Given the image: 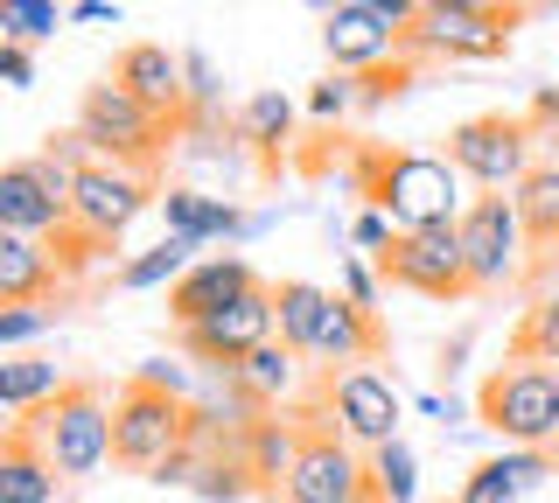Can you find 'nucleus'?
I'll list each match as a JSON object with an SVG mask.
<instances>
[{
    "label": "nucleus",
    "mask_w": 559,
    "mask_h": 503,
    "mask_svg": "<svg viewBox=\"0 0 559 503\" xmlns=\"http://www.w3.org/2000/svg\"><path fill=\"white\" fill-rule=\"evenodd\" d=\"M364 211H384L399 231H433V224H462V168L448 154H413V147H357L349 161Z\"/></svg>",
    "instance_id": "f257e3e1"
},
{
    "label": "nucleus",
    "mask_w": 559,
    "mask_h": 503,
    "mask_svg": "<svg viewBox=\"0 0 559 503\" xmlns=\"http://www.w3.org/2000/svg\"><path fill=\"white\" fill-rule=\"evenodd\" d=\"M78 133L92 141L98 161L140 168V176H162V168H168V154L189 141V127H182V119L147 112L133 92H119L112 77L84 84V98H78Z\"/></svg>",
    "instance_id": "f03ea898"
},
{
    "label": "nucleus",
    "mask_w": 559,
    "mask_h": 503,
    "mask_svg": "<svg viewBox=\"0 0 559 503\" xmlns=\"http://www.w3.org/2000/svg\"><path fill=\"white\" fill-rule=\"evenodd\" d=\"M22 420L43 433V447H49V462H57L63 482L98 476V468L112 462V398H105L98 378H63V392L43 398Z\"/></svg>",
    "instance_id": "7ed1b4c3"
},
{
    "label": "nucleus",
    "mask_w": 559,
    "mask_h": 503,
    "mask_svg": "<svg viewBox=\"0 0 559 503\" xmlns=\"http://www.w3.org/2000/svg\"><path fill=\"white\" fill-rule=\"evenodd\" d=\"M197 441V420H189V398L154 385V378H127L112 398V462L133 468V476H154L175 447Z\"/></svg>",
    "instance_id": "20e7f679"
},
{
    "label": "nucleus",
    "mask_w": 559,
    "mask_h": 503,
    "mask_svg": "<svg viewBox=\"0 0 559 503\" xmlns=\"http://www.w3.org/2000/svg\"><path fill=\"white\" fill-rule=\"evenodd\" d=\"M476 420L511 447L559 441V363H497L476 385Z\"/></svg>",
    "instance_id": "39448f33"
},
{
    "label": "nucleus",
    "mask_w": 559,
    "mask_h": 503,
    "mask_svg": "<svg viewBox=\"0 0 559 503\" xmlns=\"http://www.w3.org/2000/svg\"><path fill=\"white\" fill-rule=\"evenodd\" d=\"M371 496V462L364 447H349V433L329 420V406L301 412V455H294L280 503H364Z\"/></svg>",
    "instance_id": "423d86ee"
},
{
    "label": "nucleus",
    "mask_w": 559,
    "mask_h": 503,
    "mask_svg": "<svg viewBox=\"0 0 559 503\" xmlns=\"http://www.w3.org/2000/svg\"><path fill=\"white\" fill-rule=\"evenodd\" d=\"M441 154L462 168V182L503 189V196L538 168V141H532V119H524V112H476V119H462V127L448 133Z\"/></svg>",
    "instance_id": "0eeeda50"
},
{
    "label": "nucleus",
    "mask_w": 559,
    "mask_h": 503,
    "mask_svg": "<svg viewBox=\"0 0 559 503\" xmlns=\"http://www.w3.org/2000/svg\"><path fill=\"white\" fill-rule=\"evenodd\" d=\"M378 280L399 294H419V301H468L476 280H468V252L454 224H433V231H399L392 245L378 252Z\"/></svg>",
    "instance_id": "6e6552de"
},
{
    "label": "nucleus",
    "mask_w": 559,
    "mask_h": 503,
    "mask_svg": "<svg viewBox=\"0 0 559 503\" xmlns=\"http://www.w3.org/2000/svg\"><path fill=\"white\" fill-rule=\"evenodd\" d=\"M162 196H168L162 176H140V168H119V161H92V168H78V189H70V224H84L98 245L119 252L127 224L140 211H154Z\"/></svg>",
    "instance_id": "1a4fd4ad"
},
{
    "label": "nucleus",
    "mask_w": 559,
    "mask_h": 503,
    "mask_svg": "<svg viewBox=\"0 0 559 503\" xmlns=\"http://www.w3.org/2000/svg\"><path fill=\"white\" fill-rule=\"evenodd\" d=\"M462 252H468V280H476V294H489V287H511V280H524L532 273V245H524V224H518V203L503 196V189H483L476 203L462 211Z\"/></svg>",
    "instance_id": "9d476101"
},
{
    "label": "nucleus",
    "mask_w": 559,
    "mask_h": 503,
    "mask_svg": "<svg viewBox=\"0 0 559 503\" xmlns=\"http://www.w3.org/2000/svg\"><path fill=\"white\" fill-rule=\"evenodd\" d=\"M70 176L63 161L49 154H22V161L0 168V231H22V238H57L70 224Z\"/></svg>",
    "instance_id": "9b49d317"
},
{
    "label": "nucleus",
    "mask_w": 559,
    "mask_h": 503,
    "mask_svg": "<svg viewBox=\"0 0 559 503\" xmlns=\"http://www.w3.org/2000/svg\"><path fill=\"white\" fill-rule=\"evenodd\" d=\"M518 0H503V8H427L419 14V28L406 36V49L419 57H462V63H489L511 49V28H518Z\"/></svg>",
    "instance_id": "f8f14e48"
},
{
    "label": "nucleus",
    "mask_w": 559,
    "mask_h": 503,
    "mask_svg": "<svg viewBox=\"0 0 559 503\" xmlns=\"http://www.w3.org/2000/svg\"><path fill=\"white\" fill-rule=\"evenodd\" d=\"M182 336V350L210 363V371H224V378H238L245 371V357L259 350V343H273L280 336V315H273V287H252L245 301H231L224 315H210L197 328H175Z\"/></svg>",
    "instance_id": "ddd939ff"
},
{
    "label": "nucleus",
    "mask_w": 559,
    "mask_h": 503,
    "mask_svg": "<svg viewBox=\"0 0 559 503\" xmlns=\"http://www.w3.org/2000/svg\"><path fill=\"white\" fill-rule=\"evenodd\" d=\"M322 406H329V420H336L349 433V447H384V441H399V392H392V378H378V371H364V363H349V371H329L322 378Z\"/></svg>",
    "instance_id": "4468645a"
},
{
    "label": "nucleus",
    "mask_w": 559,
    "mask_h": 503,
    "mask_svg": "<svg viewBox=\"0 0 559 503\" xmlns=\"http://www.w3.org/2000/svg\"><path fill=\"white\" fill-rule=\"evenodd\" d=\"M105 77H112L119 92H133L147 112L197 127V112H189V77H182V57H175L168 43H127V49L112 57V71H105Z\"/></svg>",
    "instance_id": "2eb2a0df"
},
{
    "label": "nucleus",
    "mask_w": 559,
    "mask_h": 503,
    "mask_svg": "<svg viewBox=\"0 0 559 503\" xmlns=\"http://www.w3.org/2000/svg\"><path fill=\"white\" fill-rule=\"evenodd\" d=\"M252 287H266V280H259L245 259H197V266L168 287V322L175 328H197L210 315H224L231 301H245Z\"/></svg>",
    "instance_id": "dca6fc26"
},
{
    "label": "nucleus",
    "mask_w": 559,
    "mask_h": 503,
    "mask_svg": "<svg viewBox=\"0 0 559 503\" xmlns=\"http://www.w3.org/2000/svg\"><path fill=\"white\" fill-rule=\"evenodd\" d=\"M322 49H329V63H336L343 77H364V71H378L384 57H399L406 36H399L392 22H378V14H364V8L343 0L336 14H322Z\"/></svg>",
    "instance_id": "f3484780"
},
{
    "label": "nucleus",
    "mask_w": 559,
    "mask_h": 503,
    "mask_svg": "<svg viewBox=\"0 0 559 503\" xmlns=\"http://www.w3.org/2000/svg\"><path fill=\"white\" fill-rule=\"evenodd\" d=\"M384 322H378V308H364V301H349V294H329V308H322V328H314V357L308 363H322V371H336V363H371L384 357Z\"/></svg>",
    "instance_id": "a211bd4d"
},
{
    "label": "nucleus",
    "mask_w": 559,
    "mask_h": 503,
    "mask_svg": "<svg viewBox=\"0 0 559 503\" xmlns=\"http://www.w3.org/2000/svg\"><path fill=\"white\" fill-rule=\"evenodd\" d=\"M57 490H63V476L49 462L43 433L14 412L8 433H0V503H57Z\"/></svg>",
    "instance_id": "6ab92c4d"
},
{
    "label": "nucleus",
    "mask_w": 559,
    "mask_h": 503,
    "mask_svg": "<svg viewBox=\"0 0 559 503\" xmlns=\"http://www.w3.org/2000/svg\"><path fill=\"white\" fill-rule=\"evenodd\" d=\"M57 287H63V266L49 259L43 238L0 231V308H43L57 301Z\"/></svg>",
    "instance_id": "aec40b11"
},
{
    "label": "nucleus",
    "mask_w": 559,
    "mask_h": 503,
    "mask_svg": "<svg viewBox=\"0 0 559 503\" xmlns=\"http://www.w3.org/2000/svg\"><path fill=\"white\" fill-rule=\"evenodd\" d=\"M552 468V447H511V455H489L462 476L454 503H518L524 490H538Z\"/></svg>",
    "instance_id": "412c9836"
},
{
    "label": "nucleus",
    "mask_w": 559,
    "mask_h": 503,
    "mask_svg": "<svg viewBox=\"0 0 559 503\" xmlns=\"http://www.w3.org/2000/svg\"><path fill=\"white\" fill-rule=\"evenodd\" d=\"M511 203H518V224H524V245H532V266H546L559 252V161H538L511 189Z\"/></svg>",
    "instance_id": "4be33fe9"
},
{
    "label": "nucleus",
    "mask_w": 559,
    "mask_h": 503,
    "mask_svg": "<svg viewBox=\"0 0 559 503\" xmlns=\"http://www.w3.org/2000/svg\"><path fill=\"white\" fill-rule=\"evenodd\" d=\"M238 455L259 476V490H280V482H287V468H294V455H301V420H273V412H259V420L245 427Z\"/></svg>",
    "instance_id": "5701e85b"
},
{
    "label": "nucleus",
    "mask_w": 559,
    "mask_h": 503,
    "mask_svg": "<svg viewBox=\"0 0 559 503\" xmlns=\"http://www.w3.org/2000/svg\"><path fill=\"white\" fill-rule=\"evenodd\" d=\"M162 217H168V231L175 238H238L245 231V217H238V203L231 196H203V189H168L162 196Z\"/></svg>",
    "instance_id": "b1692460"
},
{
    "label": "nucleus",
    "mask_w": 559,
    "mask_h": 503,
    "mask_svg": "<svg viewBox=\"0 0 559 503\" xmlns=\"http://www.w3.org/2000/svg\"><path fill=\"white\" fill-rule=\"evenodd\" d=\"M231 133L245 141V154H259L266 168H280V154H287V141H294V106H287L280 92H252V98L238 106Z\"/></svg>",
    "instance_id": "393cba45"
},
{
    "label": "nucleus",
    "mask_w": 559,
    "mask_h": 503,
    "mask_svg": "<svg viewBox=\"0 0 559 503\" xmlns=\"http://www.w3.org/2000/svg\"><path fill=\"white\" fill-rule=\"evenodd\" d=\"M294 378H301V357H294V350H287V343H280V336H273V343H259V350H252V357H245V371L231 378V385L245 392V406H259V412H273V406H280V398H287V392H294Z\"/></svg>",
    "instance_id": "a878e982"
},
{
    "label": "nucleus",
    "mask_w": 559,
    "mask_h": 503,
    "mask_svg": "<svg viewBox=\"0 0 559 503\" xmlns=\"http://www.w3.org/2000/svg\"><path fill=\"white\" fill-rule=\"evenodd\" d=\"M322 308H329V287H314V280H273L280 343H287L294 357H314V328H322Z\"/></svg>",
    "instance_id": "bb28decb"
},
{
    "label": "nucleus",
    "mask_w": 559,
    "mask_h": 503,
    "mask_svg": "<svg viewBox=\"0 0 559 503\" xmlns=\"http://www.w3.org/2000/svg\"><path fill=\"white\" fill-rule=\"evenodd\" d=\"M197 266V238H162V245H147V252H133V259H119V273L112 280L127 287V294H147V287H175L182 273Z\"/></svg>",
    "instance_id": "cd10ccee"
},
{
    "label": "nucleus",
    "mask_w": 559,
    "mask_h": 503,
    "mask_svg": "<svg viewBox=\"0 0 559 503\" xmlns=\"http://www.w3.org/2000/svg\"><path fill=\"white\" fill-rule=\"evenodd\" d=\"M511 363H559V287H546L511 328Z\"/></svg>",
    "instance_id": "c85d7f7f"
},
{
    "label": "nucleus",
    "mask_w": 559,
    "mask_h": 503,
    "mask_svg": "<svg viewBox=\"0 0 559 503\" xmlns=\"http://www.w3.org/2000/svg\"><path fill=\"white\" fill-rule=\"evenodd\" d=\"M57 392H63L57 363H43V357H14V363H0V406H8V412H35L43 398H57Z\"/></svg>",
    "instance_id": "c756f323"
},
{
    "label": "nucleus",
    "mask_w": 559,
    "mask_h": 503,
    "mask_svg": "<svg viewBox=\"0 0 559 503\" xmlns=\"http://www.w3.org/2000/svg\"><path fill=\"white\" fill-rule=\"evenodd\" d=\"M371 496L378 503H413L419 496V462H413V447L406 441H384V447H371Z\"/></svg>",
    "instance_id": "7c9ffc66"
},
{
    "label": "nucleus",
    "mask_w": 559,
    "mask_h": 503,
    "mask_svg": "<svg viewBox=\"0 0 559 503\" xmlns=\"http://www.w3.org/2000/svg\"><path fill=\"white\" fill-rule=\"evenodd\" d=\"M419 63H427L419 49H399V57H384L378 71H364L357 77V112H378L384 98H406L413 84H419Z\"/></svg>",
    "instance_id": "2f4dec72"
},
{
    "label": "nucleus",
    "mask_w": 559,
    "mask_h": 503,
    "mask_svg": "<svg viewBox=\"0 0 559 503\" xmlns=\"http://www.w3.org/2000/svg\"><path fill=\"white\" fill-rule=\"evenodd\" d=\"M63 28L57 0H0V43H49Z\"/></svg>",
    "instance_id": "473e14b6"
},
{
    "label": "nucleus",
    "mask_w": 559,
    "mask_h": 503,
    "mask_svg": "<svg viewBox=\"0 0 559 503\" xmlns=\"http://www.w3.org/2000/svg\"><path fill=\"white\" fill-rule=\"evenodd\" d=\"M43 245H49V259H57V266H63V280H84V273H92L98 259L112 252V245H98V238L84 231V224H63L57 238H43Z\"/></svg>",
    "instance_id": "72a5a7b5"
},
{
    "label": "nucleus",
    "mask_w": 559,
    "mask_h": 503,
    "mask_svg": "<svg viewBox=\"0 0 559 503\" xmlns=\"http://www.w3.org/2000/svg\"><path fill=\"white\" fill-rule=\"evenodd\" d=\"M524 119H532L538 161H559V84H538V92H532V106H524Z\"/></svg>",
    "instance_id": "f704fd0d"
},
{
    "label": "nucleus",
    "mask_w": 559,
    "mask_h": 503,
    "mask_svg": "<svg viewBox=\"0 0 559 503\" xmlns=\"http://www.w3.org/2000/svg\"><path fill=\"white\" fill-rule=\"evenodd\" d=\"M308 112L314 119H343V112H357V77H329V84H314V92H308Z\"/></svg>",
    "instance_id": "c9c22d12"
},
{
    "label": "nucleus",
    "mask_w": 559,
    "mask_h": 503,
    "mask_svg": "<svg viewBox=\"0 0 559 503\" xmlns=\"http://www.w3.org/2000/svg\"><path fill=\"white\" fill-rule=\"evenodd\" d=\"M49 322H57L49 308H0V343H8V350H22V343L43 336Z\"/></svg>",
    "instance_id": "e433bc0d"
},
{
    "label": "nucleus",
    "mask_w": 559,
    "mask_h": 503,
    "mask_svg": "<svg viewBox=\"0 0 559 503\" xmlns=\"http://www.w3.org/2000/svg\"><path fill=\"white\" fill-rule=\"evenodd\" d=\"M0 77H8L14 92H28V84H35V57H28V43H0Z\"/></svg>",
    "instance_id": "4c0bfd02"
},
{
    "label": "nucleus",
    "mask_w": 559,
    "mask_h": 503,
    "mask_svg": "<svg viewBox=\"0 0 559 503\" xmlns=\"http://www.w3.org/2000/svg\"><path fill=\"white\" fill-rule=\"evenodd\" d=\"M392 238H399V224L384 217V211H364V217H357V245H364V252H384Z\"/></svg>",
    "instance_id": "58836bf2"
},
{
    "label": "nucleus",
    "mask_w": 559,
    "mask_h": 503,
    "mask_svg": "<svg viewBox=\"0 0 559 503\" xmlns=\"http://www.w3.org/2000/svg\"><path fill=\"white\" fill-rule=\"evenodd\" d=\"M343 294H349V301H364V308H378V273L364 266V259H349V266H343Z\"/></svg>",
    "instance_id": "ea45409f"
},
{
    "label": "nucleus",
    "mask_w": 559,
    "mask_h": 503,
    "mask_svg": "<svg viewBox=\"0 0 559 503\" xmlns=\"http://www.w3.org/2000/svg\"><path fill=\"white\" fill-rule=\"evenodd\" d=\"M140 378H154V385H168V392H182V385H189V378L175 371V363H147V371H140Z\"/></svg>",
    "instance_id": "a19ab883"
},
{
    "label": "nucleus",
    "mask_w": 559,
    "mask_h": 503,
    "mask_svg": "<svg viewBox=\"0 0 559 503\" xmlns=\"http://www.w3.org/2000/svg\"><path fill=\"white\" fill-rule=\"evenodd\" d=\"M105 14H112L105 0H78V8H70V22H105ZM112 22H119V14H112Z\"/></svg>",
    "instance_id": "79ce46f5"
},
{
    "label": "nucleus",
    "mask_w": 559,
    "mask_h": 503,
    "mask_svg": "<svg viewBox=\"0 0 559 503\" xmlns=\"http://www.w3.org/2000/svg\"><path fill=\"white\" fill-rule=\"evenodd\" d=\"M552 468H559V441H552Z\"/></svg>",
    "instance_id": "37998d69"
},
{
    "label": "nucleus",
    "mask_w": 559,
    "mask_h": 503,
    "mask_svg": "<svg viewBox=\"0 0 559 503\" xmlns=\"http://www.w3.org/2000/svg\"><path fill=\"white\" fill-rule=\"evenodd\" d=\"M364 503H378V496H364Z\"/></svg>",
    "instance_id": "c03bdc74"
}]
</instances>
